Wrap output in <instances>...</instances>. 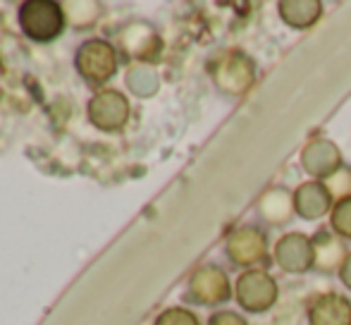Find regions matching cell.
Listing matches in <instances>:
<instances>
[{"label": "cell", "instance_id": "e0dca14e", "mask_svg": "<svg viewBox=\"0 0 351 325\" xmlns=\"http://www.w3.org/2000/svg\"><path fill=\"white\" fill-rule=\"evenodd\" d=\"M330 230L344 242H351V196L335 201L332 213H330Z\"/></svg>", "mask_w": 351, "mask_h": 325}, {"label": "cell", "instance_id": "3957f363", "mask_svg": "<svg viewBox=\"0 0 351 325\" xmlns=\"http://www.w3.org/2000/svg\"><path fill=\"white\" fill-rule=\"evenodd\" d=\"M120 67V53L117 46L108 38H86L74 51V70L88 86L101 91Z\"/></svg>", "mask_w": 351, "mask_h": 325}, {"label": "cell", "instance_id": "7c38bea8", "mask_svg": "<svg viewBox=\"0 0 351 325\" xmlns=\"http://www.w3.org/2000/svg\"><path fill=\"white\" fill-rule=\"evenodd\" d=\"M335 199L330 196L328 186L318 180H306L294 189V210L296 218L306 223H315L332 213Z\"/></svg>", "mask_w": 351, "mask_h": 325}, {"label": "cell", "instance_id": "5bb4252c", "mask_svg": "<svg viewBox=\"0 0 351 325\" xmlns=\"http://www.w3.org/2000/svg\"><path fill=\"white\" fill-rule=\"evenodd\" d=\"M313 270L320 275H337L349 256V246L332 230H318L313 234Z\"/></svg>", "mask_w": 351, "mask_h": 325}, {"label": "cell", "instance_id": "d6986e66", "mask_svg": "<svg viewBox=\"0 0 351 325\" xmlns=\"http://www.w3.org/2000/svg\"><path fill=\"white\" fill-rule=\"evenodd\" d=\"M323 184L328 186L330 196H332L335 201L347 199V196H351V167L349 165L339 167L335 175H330L328 180H323Z\"/></svg>", "mask_w": 351, "mask_h": 325}, {"label": "cell", "instance_id": "4fadbf2b", "mask_svg": "<svg viewBox=\"0 0 351 325\" xmlns=\"http://www.w3.org/2000/svg\"><path fill=\"white\" fill-rule=\"evenodd\" d=\"M308 325H351V299L342 292H323L306 309Z\"/></svg>", "mask_w": 351, "mask_h": 325}, {"label": "cell", "instance_id": "2e32d148", "mask_svg": "<svg viewBox=\"0 0 351 325\" xmlns=\"http://www.w3.org/2000/svg\"><path fill=\"white\" fill-rule=\"evenodd\" d=\"M125 84L136 98H151V96H156L158 88H160V77L153 70V65H141V62H136V65H132L130 70H127Z\"/></svg>", "mask_w": 351, "mask_h": 325}, {"label": "cell", "instance_id": "52a82bcc", "mask_svg": "<svg viewBox=\"0 0 351 325\" xmlns=\"http://www.w3.org/2000/svg\"><path fill=\"white\" fill-rule=\"evenodd\" d=\"M86 117L96 130L115 134L127 127L132 117V103L127 93L117 88H101L86 103Z\"/></svg>", "mask_w": 351, "mask_h": 325}, {"label": "cell", "instance_id": "8992f818", "mask_svg": "<svg viewBox=\"0 0 351 325\" xmlns=\"http://www.w3.org/2000/svg\"><path fill=\"white\" fill-rule=\"evenodd\" d=\"M280 299V285L265 268L241 270L234 280V302L244 313H268Z\"/></svg>", "mask_w": 351, "mask_h": 325}, {"label": "cell", "instance_id": "44dd1931", "mask_svg": "<svg viewBox=\"0 0 351 325\" xmlns=\"http://www.w3.org/2000/svg\"><path fill=\"white\" fill-rule=\"evenodd\" d=\"M337 278H339V282H342L344 287H347L349 292H351V251H349L347 261H344V263H342V268H339Z\"/></svg>", "mask_w": 351, "mask_h": 325}, {"label": "cell", "instance_id": "6da1fadb", "mask_svg": "<svg viewBox=\"0 0 351 325\" xmlns=\"http://www.w3.org/2000/svg\"><path fill=\"white\" fill-rule=\"evenodd\" d=\"M206 72L210 84L220 96L241 98L254 88L258 80V65L241 48H220L208 58Z\"/></svg>", "mask_w": 351, "mask_h": 325}, {"label": "cell", "instance_id": "5b68a950", "mask_svg": "<svg viewBox=\"0 0 351 325\" xmlns=\"http://www.w3.org/2000/svg\"><path fill=\"white\" fill-rule=\"evenodd\" d=\"M184 297L186 302L196 304V306L217 309L234 299V285L222 265L204 263L189 275Z\"/></svg>", "mask_w": 351, "mask_h": 325}, {"label": "cell", "instance_id": "ac0fdd59", "mask_svg": "<svg viewBox=\"0 0 351 325\" xmlns=\"http://www.w3.org/2000/svg\"><path fill=\"white\" fill-rule=\"evenodd\" d=\"M153 325H201V318L186 306H170L158 313Z\"/></svg>", "mask_w": 351, "mask_h": 325}, {"label": "cell", "instance_id": "7a4b0ae2", "mask_svg": "<svg viewBox=\"0 0 351 325\" xmlns=\"http://www.w3.org/2000/svg\"><path fill=\"white\" fill-rule=\"evenodd\" d=\"M17 27L29 41L51 43L65 32L67 12L56 0H24L17 8Z\"/></svg>", "mask_w": 351, "mask_h": 325}, {"label": "cell", "instance_id": "30bf717a", "mask_svg": "<svg viewBox=\"0 0 351 325\" xmlns=\"http://www.w3.org/2000/svg\"><path fill=\"white\" fill-rule=\"evenodd\" d=\"M299 160H301V170H304L311 180H318V182L328 180L339 167L347 165L342 149H339L332 139H328V136H315V139H311L308 144L301 149Z\"/></svg>", "mask_w": 351, "mask_h": 325}, {"label": "cell", "instance_id": "277c9868", "mask_svg": "<svg viewBox=\"0 0 351 325\" xmlns=\"http://www.w3.org/2000/svg\"><path fill=\"white\" fill-rule=\"evenodd\" d=\"M225 256L234 268L254 270L270 263V242L261 225L246 223L234 228L225 239Z\"/></svg>", "mask_w": 351, "mask_h": 325}, {"label": "cell", "instance_id": "9a60e30c", "mask_svg": "<svg viewBox=\"0 0 351 325\" xmlns=\"http://www.w3.org/2000/svg\"><path fill=\"white\" fill-rule=\"evenodd\" d=\"M323 10L320 0H280L278 3L282 24L294 32H308L311 27H315L323 17Z\"/></svg>", "mask_w": 351, "mask_h": 325}, {"label": "cell", "instance_id": "8fae6325", "mask_svg": "<svg viewBox=\"0 0 351 325\" xmlns=\"http://www.w3.org/2000/svg\"><path fill=\"white\" fill-rule=\"evenodd\" d=\"M256 218L268 228H287L296 218L294 210V191L285 184H273L256 199Z\"/></svg>", "mask_w": 351, "mask_h": 325}, {"label": "cell", "instance_id": "ffe728a7", "mask_svg": "<svg viewBox=\"0 0 351 325\" xmlns=\"http://www.w3.org/2000/svg\"><path fill=\"white\" fill-rule=\"evenodd\" d=\"M206 325H249V321L244 318V313L230 311V309H220V311L210 313Z\"/></svg>", "mask_w": 351, "mask_h": 325}, {"label": "cell", "instance_id": "ba28073f", "mask_svg": "<svg viewBox=\"0 0 351 325\" xmlns=\"http://www.w3.org/2000/svg\"><path fill=\"white\" fill-rule=\"evenodd\" d=\"M117 51H122L130 60H134V65L136 62L148 65V62H156L160 58L162 38L153 24L134 19L117 34Z\"/></svg>", "mask_w": 351, "mask_h": 325}, {"label": "cell", "instance_id": "9c48e42d", "mask_svg": "<svg viewBox=\"0 0 351 325\" xmlns=\"http://www.w3.org/2000/svg\"><path fill=\"white\" fill-rule=\"evenodd\" d=\"M273 261L282 273L306 275L313 270V239L306 232H285L273 246Z\"/></svg>", "mask_w": 351, "mask_h": 325}]
</instances>
